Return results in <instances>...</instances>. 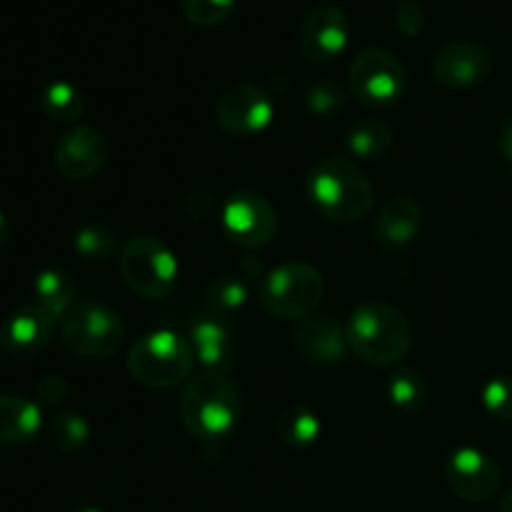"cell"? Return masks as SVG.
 Here are the masks:
<instances>
[{
	"mask_svg": "<svg viewBox=\"0 0 512 512\" xmlns=\"http://www.w3.org/2000/svg\"><path fill=\"white\" fill-rule=\"evenodd\" d=\"M308 200L320 218L330 223H355L373 208V185L350 158L328 155L308 173Z\"/></svg>",
	"mask_w": 512,
	"mask_h": 512,
	"instance_id": "6da1fadb",
	"label": "cell"
},
{
	"mask_svg": "<svg viewBox=\"0 0 512 512\" xmlns=\"http://www.w3.org/2000/svg\"><path fill=\"white\" fill-rule=\"evenodd\" d=\"M345 335H348L350 353L373 368L398 365L413 348L410 320L405 318L403 310L380 300L358 305L350 313Z\"/></svg>",
	"mask_w": 512,
	"mask_h": 512,
	"instance_id": "7a4b0ae2",
	"label": "cell"
},
{
	"mask_svg": "<svg viewBox=\"0 0 512 512\" xmlns=\"http://www.w3.org/2000/svg\"><path fill=\"white\" fill-rule=\"evenodd\" d=\"M180 420L200 443H218L228 438L240 420V393L228 375L208 373L188 380L180 395Z\"/></svg>",
	"mask_w": 512,
	"mask_h": 512,
	"instance_id": "3957f363",
	"label": "cell"
},
{
	"mask_svg": "<svg viewBox=\"0 0 512 512\" xmlns=\"http://www.w3.org/2000/svg\"><path fill=\"white\" fill-rule=\"evenodd\" d=\"M195 365L193 345L173 330L145 333L128 353V373L150 390H170L190 380Z\"/></svg>",
	"mask_w": 512,
	"mask_h": 512,
	"instance_id": "277c9868",
	"label": "cell"
},
{
	"mask_svg": "<svg viewBox=\"0 0 512 512\" xmlns=\"http://www.w3.org/2000/svg\"><path fill=\"white\" fill-rule=\"evenodd\" d=\"M325 295V280L308 263H285L260 278L258 303L280 320H303L313 315Z\"/></svg>",
	"mask_w": 512,
	"mask_h": 512,
	"instance_id": "5b68a950",
	"label": "cell"
},
{
	"mask_svg": "<svg viewBox=\"0 0 512 512\" xmlns=\"http://www.w3.org/2000/svg\"><path fill=\"white\" fill-rule=\"evenodd\" d=\"M120 275L135 295L145 300H163L178 285L175 253L153 235H135L120 248Z\"/></svg>",
	"mask_w": 512,
	"mask_h": 512,
	"instance_id": "8992f818",
	"label": "cell"
},
{
	"mask_svg": "<svg viewBox=\"0 0 512 512\" xmlns=\"http://www.w3.org/2000/svg\"><path fill=\"white\" fill-rule=\"evenodd\" d=\"M63 345L85 360H105L120 350L125 325L115 310L100 303H78L60 325Z\"/></svg>",
	"mask_w": 512,
	"mask_h": 512,
	"instance_id": "52a82bcc",
	"label": "cell"
},
{
	"mask_svg": "<svg viewBox=\"0 0 512 512\" xmlns=\"http://www.w3.org/2000/svg\"><path fill=\"white\" fill-rule=\"evenodd\" d=\"M408 73L403 60L385 48H365L348 70V93L368 108H388L405 95Z\"/></svg>",
	"mask_w": 512,
	"mask_h": 512,
	"instance_id": "ba28073f",
	"label": "cell"
},
{
	"mask_svg": "<svg viewBox=\"0 0 512 512\" xmlns=\"http://www.w3.org/2000/svg\"><path fill=\"white\" fill-rule=\"evenodd\" d=\"M220 225L225 238L233 245L243 250H258L265 248L278 233V215L263 195L240 190L225 200Z\"/></svg>",
	"mask_w": 512,
	"mask_h": 512,
	"instance_id": "9c48e42d",
	"label": "cell"
},
{
	"mask_svg": "<svg viewBox=\"0 0 512 512\" xmlns=\"http://www.w3.org/2000/svg\"><path fill=\"white\" fill-rule=\"evenodd\" d=\"M273 100L260 85L240 83L225 90L215 103V123L235 138L258 135L273 123Z\"/></svg>",
	"mask_w": 512,
	"mask_h": 512,
	"instance_id": "30bf717a",
	"label": "cell"
},
{
	"mask_svg": "<svg viewBox=\"0 0 512 512\" xmlns=\"http://www.w3.org/2000/svg\"><path fill=\"white\" fill-rule=\"evenodd\" d=\"M445 480L453 495L465 503H488L500 488V468L485 450L465 445L450 453Z\"/></svg>",
	"mask_w": 512,
	"mask_h": 512,
	"instance_id": "8fae6325",
	"label": "cell"
},
{
	"mask_svg": "<svg viewBox=\"0 0 512 512\" xmlns=\"http://www.w3.org/2000/svg\"><path fill=\"white\" fill-rule=\"evenodd\" d=\"M493 70V53L473 40L445 43L433 58V75L445 88H473V85L485 83Z\"/></svg>",
	"mask_w": 512,
	"mask_h": 512,
	"instance_id": "7c38bea8",
	"label": "cell"
},
{
	"mask_svg": "<svg viewBox=\"0 0 512 512\" xmlns=\"http://www.w3.org/2000/svg\"><path fill=\"white\" fill-rule=\"evenodd\" d=\"M350 40V20L348 13L338 5L323 3L305 15L300 25V53L310 63H328L338 58Z\"/></svg>",
	"mask_w": 512,
	"mask_h": 512,
	"instance_id": "4fadbf2b",
	"label": "cell"
},
{
	"mask_svg": "<svg viewBox=\"0 0 512 512\" xmlns=\"http://www.w3.org/2000/svg\"><path fill=\"white\" fill-rule=\"evenodd\" d=\"M55 168L68 180H90L108 160V140L98 128L75 125L60 135L55 145Z\"/></svg>",
	"mask_w": 512,
	"mask_h": 512,
	"instance_id": "5bb4252c",
	"label": "cell"
},
{
	"mask_svg": "<svg viewBox=\"0 0 512 512\" xmlns=\"http://www.w3.org/2000/svg\"><path fill=\"white\" fill-rule=\"evenodd\" d=\"M295 348L305 360L318 365L343 363L350 353L345 328L330 315H308L293 333Z\"/></svg>",
	"mask_w": 512,
	"mask_h": 512,
	"instance_id": "9a60e30c",
	"label": "cell"
},
{
	"mask_svg": "<svg viewBox=\"0 0 512 512\" xmlns=\"http://www.w3.org/2000/svg\"><path fill=\"white\" fill-rule=\"evenodd\" d=\"M55 330V320L38 308L35 303L13 310L0 323V348L15 358L40 353L50 343Z\"/></svg>",
	"mask_w": 512,
	"mask_h": 512,
	"instance_id": "2e32d148",
	"label": "cell"
},
{
	"mask_svg": "<svg viewBox=\"0 0 512 512\" xmlns=\"http://www.w3.org/2000/svg\"><path fill=\"white\" fill-rule=\"evenodd\" d=\"M423 228V208L410 195H395L375 220V243L383 250H400L413 243Z\"/></svg>",
	"mask_w": 512,
	"mask_h": 512,
	"instance_id": "e0dca14e",
	"label": "cell"
},
{
	"mask_svg": "<svg viewBox=\"0 0 512 512\" xmlns=\"http://www.w3.org/2000/svg\"><path fill=\"white\" fill-rule=\"evenodd\" d=\"M190 345H193L195 360L208 373L225 375L233 368V330L218 315H205V318H198L190 325Z\"/></svg>",
	"mask_w": 512,
	"mask_h": 512,
	"instance_id": "ac0fdd59",
	"label": "cell"
},
{
	"mask_svg": "<svg viewBox=\"0 0 512 512\" xmlns=\"http://www.w3.org/2000/svg\"><path fill=\"white\" fill-rule=\"evenodd\" d=\"M43 430L40 405L23 395H0V445H25Z\"/></svg>",
	"mask_w": 512,
	"mask_h": 512,
	"instance_id": "d6986e66",
	"label": "cell"
},
{
	"mask_svg": "<svg viewBox=\"0 0 512 512\" xmlns=\"http://www.w3.org/2000/svg\"><path fill=\"white\" fill-rule=\"evenodd\" d=\"M75 283L65 270L58 268H48L43 273L35 275L33 283V303L38 308H43L50 318L58 323L63 320L70 310L75 308Z\"/></svg>",
	"mask_w": 512,
	"mask_h": 512,
	"instance_id": "ffe728a7",
	"label": "cell"
},
{
	"mask_svg": "<svg viewBox=\"0 0 512 512\" xmlns=\"http://www.w3.org/2000/svg\"><path fill=\"white\" fill-rule=\"evenodd\" d=\"M278 438L280 443L293 450H305L318 443L320 438V418L305 405H290L278 418Z\"/></svg>",
	"mask_w": 512,
	"mask_h": 512,
	"instance_id": "44dd1931",
	"label": "cell"
},
{
	"mask_svg": "<svg viewBox=\"0 0 512 512\" xmlns=\"http://www.w3.org/2000/svg\"><path fill=\"white\" fill-rule=\"evenodd\" d=\"M345 145L358 160H383L393 148V130L383 120H363L350 128Z\"/></svg>",
	"mask_w": 512,
	"mask_h": 512,
	"instance_id": "7402d4cb",
	"label": "cell"
},
{
	"mask_svg": "<svg viewBox=\"0 0 512 512\" xmlns=\"http://www.w3.org/2000/svg\"><path fill=\"white\" fill-rule=\"evenodd\" d=\"M40 108L55 123H75L85 110V98L73 83L55 80L40 95Z\"/></svg>",
	"mask_w": 512,
	"mask_h": 512,
	"instance_id": "603a6c76",
	"label": "cell"
},
{
	"mask_svg": "<svg viewBox=\"0 0 512 512\" xmlns=\"http://www.w3.org/2000/svg\"><path fill=\"white\" fill-rule=\"evenodd\" d=\"M48 438L60 453H80L90 440V425L83 415L73 413V410H60V413L50 415Z\"/></svg>",
	"mask_w": 512,
	"mask_h": 512,
	"instance_id": "cb8c5ba5",
	"label": "cell"
},
{
	"mask_svg": "<svg viewBox=\"0 0 512 512\" xmlns=\"http://www.w3.org/2000/svg\"><path fill=\"white\" fill-rule=\"evenodd\" d=\"M388 398L400 413H415L428 400V385L415 370H395L388 380Z\"/></svg>",
	"mask_w": 512,
	"mask_h": 512,
	"instance_id": "d4e9b609",
	"label": "cell"
},
{
	"mask_svg": "<svg viewBox=\"0 0 512 512\" xmlns=\"http://www.w3.org/2000/svg\"><path fill=\"white\" fill-rule=\"evenodd\" d=\"M245 303H248V285L235 275H220L205 288V305H208L210 315L225 318L243 308Z\"/></svg>",
	"mask_w": 512,
	"mask_h": 512,
	"instance_id": "484cf974",
	"label": "cell"
},
{
	"mask_svg": "<svg viewBox=\"0 0 512 512\" xmlns=\"http://www.w3.org/2000/svg\"><path fill=\"white\" fill-rule=\"evenodd\" d=\"M73 248L85 260H108L118 253V238L105 223H85L75 233Z\"/></svg>",
	"mask_w": 512,
	"mask_h": 512,
	"instance_id": "4316f807",
	"label": "cell"
},
{
	"mask_svg": "<svg viewBox=\"0 0 512 512\" xmlns=\"http://www.w3.org/2000/svg\"><path fill=\"white\" fill-rule=\"evenodd\" d=\"M348 103V90L335 80H320L305 93V108L315 118H333Z\"/></svg>",
	"mask_w": 512,
	"mask_h": 512,
	"instance_id": "83f0119b",
	"label": "cell"
},
{
	"mask_svg": "<svg viewBox=\"0 0 512 512\" xmlns=\"http://www.w3.org/2000/svg\"><path fill=\"white\" fill-rule=\"evenodd\" d=\"M238 0H183V15L198 28H215L233 15Z\"/></svg>",
	"mask_w": 512,
	"mask_h": 512,
	"instance_id": "f1b7e54d",
	"label": "cell"
},
{
	"mask_svg": "<svg viewBox=\"0 0 512 512\" xmlns=\"http://www.w3.org/2000/svg\"><path fill=\"white\" fill-rule=\"evenodd\" d=\"M483 408L498 423L512 425V375H495L485 383Z\"/></svg>",
	"mask_w": 512,
	"mask_h": 512,
	"instance_id": "f546056e",
	"label": "cell"
},
{
	"mask_svg": "<svg viewBox=\"0 0 512 512\" xmlns=\"http://www.w3.org/2000/svg\"><path fill=\"white\" fill-rule=\"evenodd\" d=\"M395 23H398V28L403 30L405 35L415 38V35H420L425 30L423 8H420L418 3H413V0H403L398 13H395Z\"/></svg>",
	"mask_w": 512,
	"mask_h": 512,
	"instance_id": "4dcf8cb0",
	"label": "cell"
},
{
	"mask_svg": "<svg viewBox=\"0 0 512 512\" xmlns=\"http://www.w3.org/2000/svg\"><path fill=\"white\" fill-rule=\"evenodd\" d=\"M68 395V383L63 380V375H43V378L35 383V398L38 405H58L60 400Z\"/></svg>",
	"mask_w": 512,
	"mask_h": 512,
	"instance_id": "1f68e13d",
	"label": "cell"
},
{
	"mask_svg": "<svg viewBox=\"0 0 512 512\" xmlns=\"http://www.w3.org/2000/svg\"><path fill=\"white\" fill-rule=\"evenodd\" d=\"M498 148H500V155H503V160L508 163V168L512 170V115L505 120L503 128H500Z\"/></svg>",
	"mask_w": 512,
	"mask_h": 512,
	"instance_id": "d6a6232c",
	"label": "cell"
},
{
	"mask_svg": "<svg viewBox=\"0 0 512 512\" xmlns=\"http://www.w3.org/2000/svg\"><path fill=\"white\" fill-rule=\"evenodd\" d=\"M8 240H10V223H8V218H5L3 210H0V248H3Z\"/></svg>",
	"mask_w": 512,
	"mask_h": 512,
	"instance_id": "836d02e7",
	"label": "cell"
},
{
	"mask_svg": "<svg viewBox=\"0 0 512 512\" xmlns=\"http://www.w3.org/2000/svg\"><path fill=\"white\" fill-rule=\"evenodd\" d=\"M500 512H512V488L500 500Z\"/></svg>",
	"mask_w": 512,
	"mask_h": 512,
	"instance_id": "e575fe53",
	"label": "cell"
},
{
	"mask_svg": "<svg viewBox=\"0 0 512 512\" xmlns=\"http://www.w3.org/2000/svg\"><path fill=\"white\" fill-rule=\"evenodd\" d=\"M78 512H103L100 508H83V510H78Z\"/></svg>",
	"mask_w": 512,
	"mask_h": 512,
	"instance_id": "d590c367",
	"label": "cell"
}]
</instances>
